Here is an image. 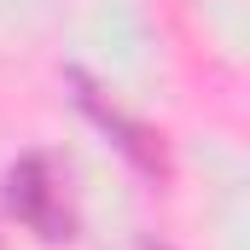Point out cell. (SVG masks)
I'll return each instance as SVG.
<instances>
[{
	"instance_id": "obj_1",
	"label": "cell",
	"mask_w": 250,
	"mask_h": 250,
	"mask_svg": "<svg viewBox=\"0 0 250 250\" xmlns=\"http://www.w3.org/2000/svg\"><path fill=\"white\" fill-rule=\"evenodd\" d=\"M12 204H18V215L29 227H41V239H70V209L59 204L47 157H23L12 169Z\"/></svg>"
}]
</instances>
